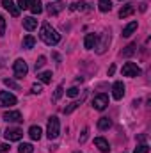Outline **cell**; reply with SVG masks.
Wrapping results in <instances>:
<instances>
[{
    "mask_svg": "<svg viewBox=\"0 0 151 153\" xmlns=\"http://www.w3.org/2000/svg\"><path fill=\"white\" fill-rule=\"evenodd\" d=\"M70 9H71V11H84V2H75V4H71Z\"/></svg>",
    "mask_w": 151,
    "mask_h": 153,
    "instance_id": "33",
    "label": "cell"
},
{
    "mask_svg": "<svg viewBox=\"0 0 151 153\" xmlns=\"http://www.w3.org/2000/svg\"><path fill=\"white\" fill-rule=\"evenodd\" d=\"M98 7L101 13H109L112 9V2L110 0H98Z\"/></svg>",
    "mask_w": 151,
    "mask_h": 153,
    "instance_id": "20",
    "label": "cell"
},
{
    "mask_svg": "<svg viewBox=\"0 0 151 153\" xmlns=\"http://www.w3.org/2000/svg\"><path fill=\"white\" fill-rule=\"evenodd\" d=\"M18 152H20V153H32V152H34V148H32V144H29V143H23V144H20Z\"/></svg>",
    "mask_w": 151,
    "mask_h": 153,
    "instance_id": "25",
    "label": "cell"
},
{
    "mask_svg": "<svg viewBox=\"0 0 151 153\" xmlns=\"http://www.w3.org/2000/svg\"><path fill=\"white\" fill-rule=\"evenodd\" d=\"M133 153H150V146L148 144H141V146H137Z\"/></svg>",
    "mask_w": 151,
    "mask_h": 153,
    "instance_id": "30",
    "label": "cell"
},
{
    "mask_svg": "<svg viewBox=\"0 0 151 153\" xmlns=\"http://www.w3.org/2000/svg\"><path fill=\"white\" fill-rule=\"evenodd\" d=\"M135 13V7L132 5V4H126L121 11H119V18H128V16H132Z\"/></svg>",
    "mask_w": 151,
    "mask_h": 153,
    "instance_id": "16",
    "label": "cell"
},
{
    "mask_svg": "<svg viewBox=\"0 0 151 153\" xmlns=\"http://www.w3.org/2000/svg\"><path fill=\"white\" fill-rule=\"evenodd\" d=\"M59 134H61V123H59V117L52 116V117L48 119L46 135H48V139L52 141V139H57V137H59Z\"/></svg>",
    "mask_w": 151,
    "mask_h": 153,
    "instance_id": "2",
    "label": "cell"
},
{
    "mask_svg": "<svg viewBox=\"0 0 151 153\" xmlns=\"http://www.w3.org/2000/svg\"><path fill=\"white\" fill-rule=\"evenodd\" d=\"M135 48H137V45H135V43H132V45H128V46L121 52V55H123V57H130V55H133V53H135Z\"/></svg>",
    "mask_w": 151,
    "mask_h": 153,
    "instance_id": "23",
    "label": "cell"
},
{
    "mask_svg": "<svg viewBox=\"0 0 151 153\" xmlns=\"http://www.w3.org/2000/svg\"><path fill=\"white\" fill-rule=\"evenodd\" d=\"M9 152V144H0V153Z\"/></svg>",
    "mask_w": 151,
    "mask_h": 153,
    "instance_id": "37",
    "label": "cell"
},
{
    "mask_svg": "<svg viewBox=\"0 0 151 153\" xmlns=\"http://www.w3.org/2000/svg\"><path fill=\"white\" fill-rule=\"evenodd\" d=\"M114 71H115V66H110V68H109V75H114Z\"/></svg>",
    "mask_w": 151,
    "mask_h": 153,
    "instance_id": "38",
    "label": "cell"
},
{
    "mask_svg": "<svg viewBox=\"0 0 151 153\" xmlns=\"http://www.w3.org/2000/svg\"><path fill=\"white\" fill-rule=\"evenodd\" d=\"M107 105H109V96L107 94H96L94 98H93V107L96 109V111H105L107 109Z\"/></svg>",
    "mask_w": 151,
    "mask_h": 153,
    "instance_id": "4",
    "label": "cell"
},
{
    "mask_svg": "<svg viewBox=\"0 0 151 153\" xmlns=\"http://www.w3.org/2000/svg\"><path fill=\"white\" fill-rule=\"evenodd\" d=\"M30 11H32V14H41L43 13V4H41V0H30V7H29Z\"/></svg>",
    "mask_w": 151,
    "mask_h": 153,
    "instance_id": "19",
    "label": "cell"
},
{
    "mask_svg": "<svg viewBox=\"0 0 151 153\" xmlns=\"http://www.w3.org/2000/svg\"><path fill=\"white\" fill-rule=\"evenodd\" d=\"M96 43H98V36H96V34H87L85 39H84V46H85L87 50H93V48L96 46Z\"/></svg>",
    "mask_w": 151,
    "mask_h": 153,
    "instance_id": "14",
    "label": "cell"
},
{
    "mask_svg": "<svg viewBox=\"0 0 151 153\" xmlns=\"http://www.w3.org/2000/svg\"><path fill=\"white\" fill-rule=\"evenodd\" d=\"M38 78L43 82V84H50V82H52V71H43V73H38Z\"/></svg>",
    "mask_w": 151,
    "mask_h": 153,
    "instance_id": "24",
    "label": "cell"
},
{
    "mask_svg": "<svg viewBox=\"0 0 151 153\" xmlns=\"http://www.w3.org/2000/svg\"><path fill=\"white\" fill-rule=\"evenodd\" d=\"M44 64H46V57H44V55H41L38 61H36V66H34V68H36V71H38L39 68H43Z\"/></svg>",
    "mask_w": 151,
    "mask_h": 153,
    "instance_id": "32",
    "label": "cell"
},
{
    "mask_svg": "<svg viewBox=\"0 0 151 153\" xmlns=\"http://www.w3.org/2000/svg\"><path fill=\"white\" fill-rule=\"evenodd\" d=\"M137 30V22H132V23H128L124 29H123V38H130L133 32Z\"/></svg>",
    "mask_w": 151,
    "mask_h": 153,
    "instance_id": "17",
    "label": "cell"
},
{
    "mask_svg": "<svg viewBox=\"0 0 151 153\" xmlns=\"http://www.w3.org/2000/svg\"><path fill=\"white\" fill-rule=\"evenodd\" d=\"M39 38L43 39V43H46L48 46H53V45H57L61 41V34L55 29H52L48 23H43L41 32H39Z\"/></svg>",
    "mask_w": 151,
    "mask_h": 153,
    "instance_id": "1",
    "label": "cell"
},
{
    "mask_svg": "<svg viewBox=\"0 0 151 153\" xmlns=\"http://www.w3.org/2000/svg\"><path fill=\"white\" fill-rule=\"evenodd\" d=\"M4 135H5L7 141H20L23 137V130H20V128H7Z\"/></svg>",
    "mask_w": 151,
    "mask_h": 153,
    "instance_id": "8",
    "label": "cell"
},
{
    "mask_svg": "<svg viewBox=\"0 0 151 153\" xmlns=\"http://www.w3.org/2000/svg\"><path fill=\"white\" fill-rule=\"evenodd\" d=\"M30 7V0H18V9H29Z\"/></svg>",
    "mask_w": 151,
    "mask_h": 153,
    "instance_id": "34",
    "label": "cell"
},
{
    "mask_svg": "<svg viewBox=\"0 0 151 153\" xmlns=\"http://www.w3.org/2000/svg\"><path fill=\"white\" fill-rule=\"evenodd\" d=\"M112 96L115 98V100H121V98L124 96V84H123V82H114Z\"/></svg>",
    "mask_w": 151,
    "mask_h": 153,
    "instance_id": "11",
    "label": "cell"
},
{
    "mask_svg": "<svg viewBox=\"0 0 151 153\" xmlns=\"http://www.w3.org/2000/svg\"><path fill=\"white\" fill-rule=\"evenodd\" d=\"M34 45H36V38L34 36H25L23 38V48H27V50H30V48H34Z\"/></svg>",
    "mask_w": 151,
    "mask_h": 153,
    "instance_id": "21",
    "label": "cell"
},
{
    "mask_svg": "<svg viewBox=\"0 0 151 153\" xmlns=\"http://www.w3.org/2000/svg\"><path fill=\"white\" fill-rule=\"evenodd\" d=\"M110 125H112V121L109 117H100L98 119V128L100 130H107V128H110Z\"/></svg>",
    "mask_w": 151,
    "mask_h": 153,
    "instance_id": "22",
    "label": "cell"
},
{
    "mask_svg": "<svg viewBox=\"0 0 151 153\" xmlns=\"http://www.w3.org/2000/svg\"><path fill=\"white\" fill-rule=\"evenodd\" d=\"M123 75L124 76H137V75H141V68L135 62H126L123 66Z\"/></svg>",
    "mask_w": 151,
    "mask_h": 153,
    "instance_id": "6",
    "label": "cell"
},
{
    "mask_svg": "<svg viewBox=\"0 0 151 153\" xmlns=\"http://www.w3.org/2000/svg\"><path fill=\"white\" fill-rule=\"evenodd\" d=\"M94 144L100 148V152H103V153H109V152H110L109 141H107V139H103V137H96V139H94Z\"/></svg>",
    "mask_w": 151,
    "mask_h": 153,
    "instance_id": "15",
    "label": "cell"
},
{
    "mask_svg": "<svg viewBox=\"0 0 151 153\" xmlns=\"http://www.w3.org/2000/svg\"><path fill=\"white\" fill-rule=\"evenodd\" d=\"M78 105H80L78 102H71V103H70V105H68V107L64 109V114H71V112H73L75 109H78Z\"/></svg>",
    "mask_w": 151,
    "mask_h": 153,
    "instance_id": "27",
    "label": "cell"
},
{
    "mask_svg": "<svg viewBox=\"0 0 151 153\" xmlns=\"http://www.w3.org/2000/svg\"><path fill=\"white\" fill-rule=\"evenodd\" d=\"M13 70H14V75H16V78H23V76L29 73V66H27V62H25L23 59H16V61H14Z\"/></svg>",
    "mask_w": 151,
    "mask_h": 153,
    "instance_id": "3",
    "label": "cell"
},
{
    "mask_svg": "<svg viewBox=\"0 0 151 153\" xmlns=\"http://www.w3.org/2000/svg\"><path fill=\"white\" fill-rule=\"evenodd\" d=\"M2 5H4V9H5V11H9V13H11V16H14V18H16V16H20V9L14 5V2H13V0H2Z\"/></svg>",
    "mask_w": 151,
    "mask_h": 153,
    "instance_id": "12",
    "label": "cell"
},
{
    "mask_svg": "<svg viewBox=\"0 0 151 153\" xmlns=\"http://www.w3.org/2000/svg\"><path fill=\"white\" fill-rule=\"evenodd\" d=\"M36 27H38V20H36L34 16H27V18H23V29H25V30L30 32V30H34Z\"/></svg>",
    "mask_w": 151,
    "mask_h": 153,
    "instance_id": "13",
    "label": "cell"
},
{
    "mask_svg": "<svg viewBox=\"0 0 151 153\" xmlns=\"http://www.w3.org/2000/svg\"><path fill=\"white\" fill-rule=\"evenodd\" d=\"M41 134H43V130H41L39 126H36V125L29 128V135H30L32 141H39V139H41Z\"/></svg>",
    "mask_w": 151,
    "mask_h": 153,
    "instance_id": "18",
    "label": "cell"
},
{
    "mask_svg": "<svg viewBox=\"0 0 151 153\" xmlns=\"http://www.w3.org/2000/svg\"><path fill=\"white\" fill-rule=\"evenodd\" d=\"M75 153H82V152H75Z\"/></svg>",
    "mask_w": 151,
    "mask_h": 153,
    "instance_id": "39",
    "label": "cell"
},
{
    "mask_svg": "<svg viewBox=\"0 0 151 153\" xmlns=\"http://www.w3.org/2000/svg\"><path fill=\"white\" fill-rule=\"evenodd\" d=\"M13 105H16V96L7 91H0V107H13Z\"/></svg>",
    "mask_w": 151,
    "mask_h": 153,
    "instance_id": "5",
    "label": "cell"
},
{
    "mask_svg": "<svg viewBox=\"0 0 151 153\" xmlns=\"http://www.w3.org/2000/svg\"><path fill=\"white\" fill-rule=\"evenodd\" d=\"M109 43H110V34L103 32V34H101V41H100V43H96V52H98V53H105V52H107Z\"/></svg>",
    "mask_w": 151,
    "mask_h": 153,
    "instance_id": "9",
    "label": "cell"
},
{
    "mask_svg": "<svg viewBox=\"0 0 151 153\" xmlns=\"http://www.w3.org/2000/svg\"><path fill=\"white\" fill-rule=\"evenodd\" d=\"M4 84L7 85V87H11V89H14V91H20V85L14 82V80H11V78H4Z\"/></svg>",
    "mask_w": 151,
    "mask_h": 153,
    "instance_id": "26",
    "label": "cell"
},
{
    "mask_svg": "<svg viewBox=\"0 0 151 153\" xmlns=\"http://www.w3.org/2000/svg\"><path fill=\"white\" fill-rule=\"evenodd\" d=\"M41 91H43V85L41 84H32V93L34 94H39Z\"/></svg>",
    "mask_w": 151,
    "mask_h": 153,
    "instance_id": "36",
    "label": "cell"
},
{
    "mask_svg": "<svg viewBox=\"0 0 151 153\" xmlns=\"http://www.w3.org/2000/svg\"><path fill=\"white\" fill-rule=\"evenodd\" d=\"M4 121H7V123H21L23 121V117H21V112H18V111H7V112H4Z\"/></svg>",
    "mask_w": 151,
    "mask_h": 153,
    "instance_id": "7",
    "label": "cell"
},
{
    "mask_svg": "<svg viewBox=\"0 0 151 153\" xmlns=\"http://www.w3.org/2000/svg\"><path fill=\"white\" fill-rule=\"evenodd\" d=\"M66 94H68L70 98H76V96L80 94V91H78V87H70V89L66 91Z\"/></svg>",
    "mask_w": 151,
    "mask_h": 153,
    "instance_id": "29",
    "label": "cell"
},
{
    "mask_svg": "<svg viewBox=\"0 0 151 153\" xmlns=\"http://www.w3.org/2000/svg\"><path fill=\"white\" fill-rule=\"evenodd\" d=\"M87 137H89V128H84V130H82V135L78 137V141H80V144H84V143L87 141Z\"/></svg>",
    "mask_w": 151,
    "mask_h": 153,
    "instance_id": "31",
    "label": "cell"
},
{
    "mask_svg": "<svg viewBox=\"0 0 151 153\" xmlns=\"http://www.w3.org/2000/svg\"><path fill=\"white\" fill-rule=\"evenodd\" d=\"M4 32H5V18L0 14V38L4 36Z\"/></svg>",
    "mask_w": 151,
    "mask_h": 153,
    "instance_id": "35",
    "label": "cell"
},
{
    "mask_svg": "<svg viewBox=\"0 0 151 153\" xmlns=\"http://www.w3.org/2000/svg\"><path fill=\"white\" fill-rule=\"evenodd\" d=\"M62 93H64V87H62V85H57V89H55V93H53V102H57V100H61V96H62Z\"/></svg>",
    "mask_w": 151,
    "mask_h": 153,
    "instance_id": "28",
    "label": "cell"
},
{
    "mask_svg": "<svg viewBox=\"0 0 151 153\" xmlns=\"http://www.w3.org/2000/svg\"><path fill=\"white\" fill-rule=\"evenodd\" d=\"M64 7H66V4L59 0V2L48 4V7H46V9H48V14H50V16H55V14H59L61 11H64Z\"/></svg>",
    "mask_w": 151,
    "mask_h": 153,
    "instance_id": "10",
    "label": "cell"
}]
</instances>
